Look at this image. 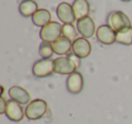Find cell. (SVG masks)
<instances>
[{
  "label": "cell",
  "instance_id": "1",
  "mask_svg": "<svg viewBox=\"0 0 132 124\" xmlns=\"http://www.w3.org/2000/svg\"><path fill=\"white\" fill-rule=\"evenodd\" d=\"M48 110V104L43 99L34 100L26 106L24 110L26 116L29 120H39L45 115Z\"/></svg>",
  "mask_w": 132,
  "mask_h": 124
},
{
  "label": "cell",
  "instance_id": "2",
  "mask_svg": "<svg viewBox=\"0 0 132 124\" xmlns=\"http://www.w3.org/2000/svg\"><path fill=\"white\" fill-rule=\"evenodd\" d=\"M108 25L117 33L131 27V22L126 14L121 11L112 12L108 17Z\"/></svg>",
  "mask_w": 132,
  "mask_h": 124
},
{
  "label": "cell",
  "instance_id": "3",
  "mask_svg": "<svg viewBox=\"0 0 132 124\" xmlns=\"http://www.w3.org/2000/svg\"><path fill=\"white\" fill-rule=\"evenodd\" d=\"M62 34V26L58 22H50L40 31V37L44 42L54 43Z\"/></svg>",
  "mask_w": 132,
  "mask_h": 124
},
{
  "label": "cell",
  "instance_id": "4",
  "mask_svg": "<svg viewBox=\"0 0 132 124\" xmlns=\"http://www.w3.org/2000/svg\"><path fill=\"white\" fill-rule=\"evenodd\" d=\"M53 63H54V72L59 74L70 75L75 73L76 69L78 68L75 62L69 56L58 57L53 60Z\"/></svg>",
  "mask_w": 132,
  "mask_h": 124
},
{
  "label": "cell",
  "instance_id": "5",
  "mask_svg": "<svg viewBox=\"0 0 132 124\" xmlns=\"http://www.w3.org/2000/svg\"><path fill=\"white\" fill-rule=\"evenodd\" d=\"M54 72V63L51 59H42L35 63L33 66V73L35 76L44 78L53 74Z\"/></svg>",
  "mask_w": 132,
  "mask_h": 124
},
{
  "label": "cell",
  "instance_id": "6",
  "mask_svg": "<svg viewBox=\"0 0 132 124\" xmlns=\"http://www.w3.org/2000/svg\"><path fill=\"white\" fill-rule=\"evenodd\" d=\"M56 14L58 18L63 24H73L76 20L72 6L67 2H62L57 6Z\"/></svg>",
  "mask_w": 132,
  "mask_h": 124
},
{
  "label": "cell",
  "instance_id": "7",
  "mask_svg": "<svg viewBox=\"0 0 132 124\" xmlns=\"http://www.w3.org/2000/svg\"><path fill=\"white\" fill-rule=\"evenodd\" d=\"M77 29L82 37L86 39L90 38L95 34V23L92 17L88 16L77 21Z\"/></svg>",
  "mask_w": 132,
  "mask_h": 124
},
{
  "label": "cell",
  "instance_id": "8",
  "mask_svg": "<svg viewBox=\"0 0 132 124\" xmlns=\"http://www.w3.org/2000/svg\"><path fill=\"white\" fill-rule=\"evenodd\" d=\"M72 52L78 58H85L90 55L92 45L86 38L80 37L72 42Z\"/></svg>",
  "mask_w": 132,
  "mask_h": 124
},
{
  "label": "cell",
  "instance_id": "9",
  "mask_svg": "<svg viewBox=\"0 0 132 124\" xmlns=\"http://www.w3.org/2000/svg\"><path fill=\"white\" fill-rule=\"evenodd\" d=\"M98 40L103 44L110 45L116 42V32L109 25L101 26L96 31Z\"/></svg>",
  "mask_w": 132,
  "mask_h": 124
},
{
  "label": "cell",
  "instance_id": "10",
  "mask_svg": "<svg viewBox=\"0 0 132 124\" xmlns=\"http://www.w3.org/2000/svg\"><path fill=\"white\" fill-rule=\"evenodd\" d=\"M6 114L7 118H9L13 121H20L24 119V115L26 113L20 103L15 100H7Z\"/></svg>",
  "mask_w": 132,
  "mask_h": 124
},
{
  "label": "cell",
  "instance_id": "11",
  "mask_svg": "<svg viewBox=\"0 0 132 124\" xmlns=\"http://www.w3.org/2000/svg\"><path fill=\"white\" fill-rule=\"evenodd\" d=\"M11 100H15L21 105L28 104L31 102V95L26 89L20 86H12L8 91Z\"/></svg>",
  "mask_w": 132,
  "mask_h": 124
},
{
  "label": "cell",
  "instance_id": "12",
  "mask_svg": "<svg viewBox=\"0 0 132 124\" xmlns=\"http://www.w3.org/2000/svg\"><path fill=\"white\" fill-rule=\"evenodd\" d=\"M66 86L71 93L77 94L81 92L83 88V77L81 73L75 72L69 75L66 82Z\"/></svg>",
  "mask_w": 132,
  "mask_h": 124
},
{
  "label": "cell",
  "instance_id": "13",
  "mask_svg": "<svg viewBox=\"0 0 132 124\" xmlns=\"http://www.w3.org/2000/svg\"><path fill=\"white\" fill-rule=\"evenodd\" d=\"M53 48L54 53L59 55H68L71 50H72V43L67 37L61 36L54 43H53Z\"/></svg>",
  "mask_w": 132,
  "mask_h": 124
},
{
  "label": "cell",
  "instance_id": "14",
  "mask_svg": "<svg viewBox=\"0 0 132 124\" xmlns=\"http://www.w3.org/2000/svg\"><path fill=\"white\" fill-rule=\"evenodd\" d=\"M72 8L77 20L88 17L90 12V5L87 0H74Z\"/></svg>",
  "mask_w": 132,
  "mask_h": 124
},
{
  "label": "cell",
  "instance_id": "15",
  "mask_svg": "<svg viewBox=\"0 0 132 124\" xmlns=\"http://www.w3.org/2000/svg\"><path fill=\"white\" fill-rule=\"evenodd\" d=\"M52 16L51 13L48 11L47 9H39L34 14L32 17V20L33 23L36 26H40V27H44L46 25H48L51 22Z\"/></svg>",
  "mask_w": 132,
  "mask_h": 124
},
{
  "label": "cell",
  "instance_id": "16",
  "mask_svg": "<svg viewBox=\"0 0 132 124\" xmlns=\"http://www.w3.org/2000/svg\"><path fill=\"white\" fill-rule=\"evenodd\" d=\"M38 9V4L34 0H23L19 6V12L24 17H33Z\"/></svg>",
  "mask_w": 132,
  "mask_h": 124
},
{
  "label": "cell",
  "instance_id": "17",
  "mask_svg": "<svg viewBox=\"0 0 132 124\" xmlns=\"http://www.w3.org/2000/svg\"><path fill=\"white\" fill-rule=\"evenodd\" d=\"M116 42L125 45L132 44V26L116 33Z\"/></svg>",
  "mask_w": 132,
  "mask_h": 124
},
{
  "label": "cell",
  "instance_id": "18",
  "mask_svg": "<svg viewBox=\"0 0 132 124\" xmlns=\"http://www.w3.org/2000/svg\"><path fill=\"white\" fill-rule=\"evenodd\" d=\"M53 44L48 42H43L39 48V53L43 57V59H50L53 56Z\"/></svg>",
  "mask_w": 132,
  "mask_h": 124
},
{
  "label": "cell",
  "instance_id": "19",
  "mask_svg": "<svg viewBox=\"0 0 132 124\" xmlns=\"http://www.w3.org/2000/svg\"><path fill=\"white\" fill-rule=\"evenodd\" d=\"M62 35L71 41H75L77 37V32L72 24H64L62 26Z\"/></svg>",
  "mask_w": 132,
  "mask_h": 124
},
{
  "label": "cell",
  "instance_id": "20",
  "mask_svg": "<svg viewBox=\"0 0 132 124\" xmlns=\"http://www.w3.org/2000/svg\"><path fill=\"white\" fill-rule=\"evenodd\" d=\"M6 106H7V102H6L3 97H0V114L6 113Z\"/></svg>",
  "mask_w": 132,
  "mask_h": 124
},
{
  "label": "cell",
  "instance_id": "21",
  "mask_svg": "<svg viewBox=\"0 0 132 124\" xmlns=\"http://www.w3.org/2000/svg\"><path fill=\"white\" fill-rule=\"evenodd\" d=\"M121 1H123V2H128V1H130V0H121Z\"/></svg>",
  "mask_w": 132,
  "mask_h": 124
}]
</instances>
